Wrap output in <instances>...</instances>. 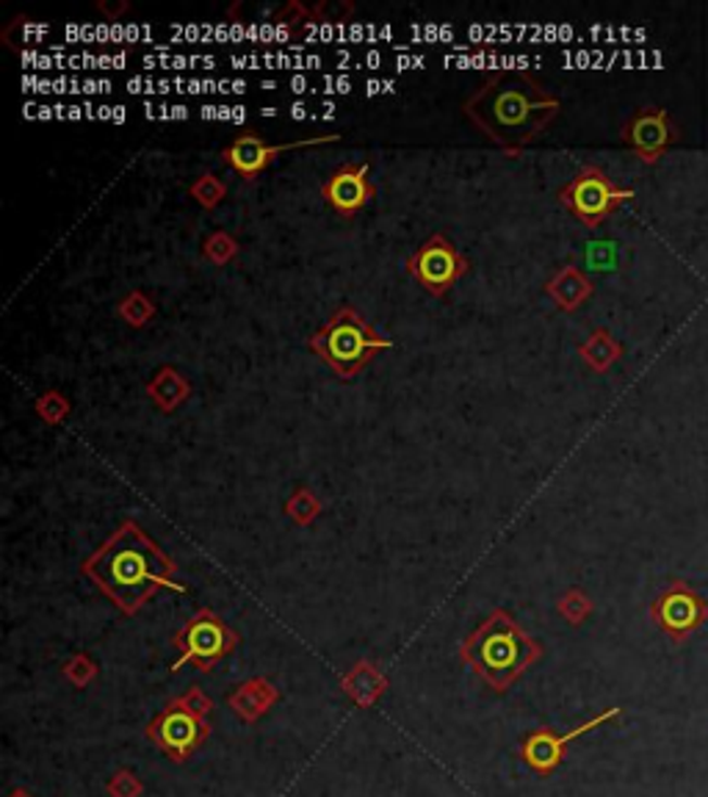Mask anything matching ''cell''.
Segmentation results:
<instances>
[{
	"instance_id": "cell-1",
	"label": "cell",
	"mask_w": 708,
	"mask_h": 797,
	"mask_svg": "<svg viewBox=\"0 0 708 797\" xmlns=\"http://www.w3.org/2000/svg\"><path fill=\"white\" fill-rule=\"evenodd\" d=\"M84 573L125 615L139 612L159 590L186 593V584L175 579V562L136 521H125L116 529L103 546L86 559Z\"/></svg>"
},
{
	"instance_id": "cell-2",
	"label": "cell",
	"mask_w": 708,
	"mask_h": 797,
	"mask_svg": "<svg viewBox=\"0 0 708 797\" xmlns=\"http://www.w3.org/2000/svg\"><path fill=\"white\" fill-rule=\"evenodd\" d=\"M559 98L526 73H498L465 100L463 111L498 148L518 153L559 117Z\"/></svg>"
},
{
	"instance_id": "cell-3",
	"label": "cell",
	"mask_w": 708,
	"mask_h": 797,
	"mask_svg": "<svg viewBox=\"0 0 708 797\" xmlns=\"http://www.w3.org/2000/svg\"><path fill=\"white\" fill-rule=\"evenodd\" d=\"M540 657L543 645L529 637L504 609H493L459 645V659L470 665L493 693H507Z\"/></svg>"
},
{
	"instance_id": "cell-4",
	"label": "cell",
	"mask_w": 708,
	"mask_h": 797,
	"mask_svg": "<svg viewBox=\"0 0 708 797\" xmlns=\"http://www.w3.org/2000/svg\"><path fill=\"white\" fill-rule=\"evenodd\" d=\"M307 344L341 380H354L379 352L393 350L391 338L379 336L352 305L338 307L332 319L318 327Z\"/></svg>"
},
{
	"instance_id": "cell-5",
	"label": "cell",
	"mask_w": 708,
	"mask_h": 797,
	"mask_svg": "<svg viewBox=\"0 0 708 797\" xmlns=\"http://www.w3.org/2000/svg\"><path fill=\"white\" fill-rule=\"evenodd\" d=\"M208 695L200 693V687H191L180 698L169 700L159 718L150 723V739L169 756L172 761H186L205 739H208Z\"/></svg>"
},
{
	"instance_id": "cell-6",
	"label": "cell",
	"mask_w": 708,
	"mask_h": 797,
	"mask_svg": "<svg viewBox=\"0 0 708 797\" xmlns=\"http://www.w3.org/2000/svg\"><path fill=\"white\" fill-rule=\"evenodd\" d=\"M559 203L584 227H598L615 214L620 205L634 200V189H620L609 175L595 164L581 166L579 173L559 189Z\"/></svg>"
},
{
	"instance_id": "cell-7",
	"label": "cell",
	"mask_w": 708,
	"mask_h": 797,
	"mask_svg": "<svg viewBox=\"0 0 708 797\" xmlns=\"http://www.w3.org/2000/svg\"><path fill=\"white\" fill-rule=\"evenodd\" d=\"M175 645L180 648V657L175 659L172 670H180L186 665L194 662L197 670L211 673L219 659L230 657L236 645H239V634L232 632L230 625L214 612V609H200L189 623L175 634Z\"/></svg>"
},
{
	"instance_id": "cell-8",
	"label": "cell",
	"mask_w": 708,
	"mask_h": 797,
	"mask_svg": "<svg viewBox=\"0 0 708 797\" xmlns=\"http://www.w3.org/2000/svg\"><path fill=\"white\" fill-rule=\"evenodd\" d=\"M404 266H407V275L413 277L429 296H438V300H443V296L463 280L465 271H468L465 255L452 244V239H446L443 233L429 236V239L409 255Z\"/></svg>"
},
{
	"instance_id": "cell-9",
	"label": "cell",
	"mask_w": 708,
	"mask_h": 797,
	"mask_svg": "<svg viewBox=\"0 0 708 797\" xmlns=\"http://www.w3.org/2000/svg\"><path fill=\"white\" fill-rule=\"evenodd\" d=\"M650 620L672 643H684L692 634L700 632L708 620V604L697 590L675 579L670 587L661 590L650 604Z\"/></svg>"
},
{
	"instance_id": "cell-10",
	"label": "cell",
	"mask_w": 708,
	"mask_h": 797,
	"mask_svg": "<svg viewBox=\"0 0 708 797\" xmlns=\"http://www.w3.org/2000/svg\"><path fill=\"white\" fill-rule=\"evenodd\" d=\"M330 141H341V134H324V136H311V139L300 141H288V144H266L255 130H244L236 139L222 150V161L230 166L232 173H239L244 180L261 178V173L277 155L288 153V150H300V148H316V144H330Z\"/></svg>"
},
{
	"instance_id": "cell-11",
	"label": "cell",
	"mask_w": 708,
	"mask_h": 797,
	"mask_svg": "<svg viewBox=\"0 0 708 797\" xmlns=\"http://www.w3.org/2000/svg\"><path fill=\"white\" fill-rule=\"evenodd\" d=\"M617 714H620V706H611V709H604L600 714H595V718L586 720V723L576 725V729L568 731V734H554L551 729H538L534 734L526 736L523 761L531 767V770H538L540 775L554 773L556 767L562 764L565 750H568V745L573 743V739H579V736L600 729L604 723L615 720Z\"/></svg>"
},
{
	"instance_id": "cell-12",
	"label": "cell",
	"mask_w": 708,
	"mask_h": 797,
	"mask_svg": "<svg viewBox=\"0 0 708 797\" xmlns=\"http://www.w3.org/2000/svg\"><path fill=\"white\" fill-rule=\"evenodd\" d=\"M321 194L338 216H343V219L357 216L374 197L371 164L368 161L341 164L327 175V180L321 184Z\"/></svg>"
},
{
	"instance_id": "cell-13",
	"label": "cell",
	"mask_w": 708,
	"mask_h": 797,
	"mask_svg": "<svg viewBox=\"0 0 708 797\" xmlns=\"http://www.w3.org/2000/svg\"><path fill=\"white\" fill-rule=\"evenodd\" d=\"M623 139L645 164H656L672 139L670 114L665 109H642L629 119Z\"/></svg>"
},
{
	"instance_id": "cell-14",
	"label": "cell",
	"mask_w": 708,
	"mask_h": 797,
	"mask_svg": "<svg viewBox=\"0 0 708 797\" xmlns=\"http://www.w3.org/2000/svg\"><path fill=\"white\" fill-rule=\"evenodd\" d=\"M545 291L554 300V305L565 313H573L584 305L590 296H593L595 286L593 280L573 264H565L554 271L548 282H545Z\"/></svg>"
},
{
	"instance_id": "cell-15",
	"label": "cell",
	"mask_w": 708,
	"mask_h": 797,
	"mask_svg": "<svg viewBox=\"0 0 708 797\" xmlns=\"http://www.w3.org/2000/svg\"><path fill=\"white\" fill-rule=\"evenodd\" d=\"M277 700H280V693H277V687L269 679L244 681V684H239V690L230 695L232 711H236L244 723H255V720L263 718Z\"/></svg>"
},
{
	"instance_id": "cell-16",
	"label": "cell",
	"mask_w": 708,
	"mask_h": 797,
	"mask_svg": "<svg viewBox=\"0 0 708 797\" xmlns=\"http://www.w3.org/2000/svg\"><path fill=\"white\" fill-rule=\"evenodd\" d=\"M147 396L161 413H175L191 396V382L175 366H161L147 382Z\"/></svg>"
},
{
	"instance_id": "cell-17",
	"label": "cell",
	"mask_w": 708,
	"mask_h": 797,
	"mask_svg": "<svg viewBox=\"0 0 708 797\" xmlns=\"http://www.w3.org/2000/svg\"><path fill=\"white\" fill-rule=\"evenodd\" d=\"M385 687V675L379 673L371 662H357L352 673H346V679H343V693L361 706V709H371L382 698Z\"/></svg>"
},
{
	"instance_id": "cell-18",
	"label": "cell",
	"mask_w": 708,
	"mask_h": 797,
	"mask_svg": "<svg viewBox=\"0 0 708 797\" xmlns=\"http://www.w3.org/2000/svg\"><path fill=\"white\" fill-rule=\"evenodd\" d=\"M579 355L584 366L593 368L595 375H606L623 357V344L609 330H593L584 344L579 346Z\"/></svg>"
},
{
	"instance_id": "cell-19",
	"label": "cell",
	"mask_w": 708,
	"mask_h": 797,
	"mask_svg": "<svg viewBox=\"0 0 708 797\" xmlns=\"http://www.w3.org/2000/svg\"><path fill=\"white\" fill-rule=\"evenodd\" d=\"M116 313L125 325H130L134 330H141L150 321L155 319V302L144 294V291H130L123 300L116 302Z\"/></svg>"
},
{
	"instance_id": "cell-20",
	"label": "cell",
	"mask_w": 708,
	"mask_h": 797,
	"mask_svg": "<svg viewBox=\"0 0 708 797\" xmlns=\"http://www.w3.org/2000/svg\"><path fill=\"white\" fill-rule=\"evenodd\" d=\"M321 502H318L316 493L311 488H296V491L288 496L286 513L296 527H311L318 516H321Z\"/></svg>"
},
{
	"instance_id": "cell-21",
	"label": "cell",
	"mask_w": 708,
	"mask_h": 797,
	"mask_svg": "<svg viewBox=\"0 0 708 797\" xmlns=\"http://www.w3.org/2000/svg\"><path fill=\"white\" fill-rule=\"evenodd\" d=\"M239 252L241 244L227 230H214V233L205 236V241H202V258L211 261L214 266L232 264V261L239 258Z\"/></svg>"
},
{
	"instance_id": "cell-22",
	"label": "cell",
	"mask_w": 708,
	"mask_h": 797,
	"mask_svg": "<svg viewBox=\"0 0 708 797\" xmlns=\"http://www.w3.org/2000/svg\"><path fill=\"white\" fill-rule=\"evenodd\" d=\"M189 194H191V200H197V203H200L205 211H214L216 205H219L227 197V184L219 178V175L205 173L189 186Z\"/></svg>"
},
{
	"instance_id": "cell-23",
	"label": "cell",
	"mask_w": 708,
	"mask_h": 797,
	"mask_svg": "<svg viewBox=\"0 0 708 797\" xmlns=\"http://www.w3.org/2000/svg\"><path fill=\"white\" fill-rule=\"evenodd\" d=\"M34 410H37V416L42 418L45 423L55 427V423H62L64 418L69 416V399L64 396L62 391L50 388V391L39 393L37 402H34Z\"/></svg>"
},
{
	"instance_id": "cell-24",
	"label": "cell",
	"mask_w": 708,
	"mask_h": 797,
	"mask_svg": "<svg viewBox=\"0 0 708 797\" xmlns=\"http://www.w3.org/2000/svg\"><path fill=\"white\" fill-rule=\"evenodd\" d=\"M556 612L562 615L570 625H581L586 618H590V615H593V602H590V595H586L584 590L573 587V590H568L562 598H559V604H556Z\"/></svg>"
},
{
	"instance_id": "cell-25",
	"label": "cell",
	"mask_w": 708,
	"mask_h": 797,
	"mask_svg": "<svg viewBox=\"0 0 708 797\" xmlns=\"http://www.w3.org/2000/svg\"><path fill=\"white\" fill-rule=\"evenodd\" d=\"M64 675L73 681L75 687H84L86 681H92L98 675V665L89 657H84V654H78V657H73V662L64 665Z\"/></svg>"
},
{
	"instance_id": "cell-26",
	"label": "cell",
	"mask_w": 708,
	"mask_h": 797,
	"mask_svg": "<svg viewBox=\"0 0 708 797\" xmlns=\"http://www.w3.org/2000/svg\"><path fill=\"white\" fill-rule=\"evenodd\" d=\"M141 792H144V786H141V781L136 779L130 770H119V773L109 781L111 797H139Z\"/></svg>"
},
{
	"instance_id": "cell-27",
	"label": "cell",
	"mask_w": 708,
	"mask_h": 797,
	"mask_svg": "<svg viewBox=\"0 0 708 797\" xmlns=\"http://www.w3.org/2000/svg\"><path fill=\"white\" fill-rule=\"evenodd\" d=\"M305 17H313V12H307V9L302 7V3H296V0H291V3H288V7H282L280 12H277L275 23H282V25H296V23H300V20H305Z\"/></svg>"
},
{
	"instance_id": "cell-28",
	"label": "cell",
	"mask_w": 708,
	"mask_h": 797,
	"mask_svg": "<svg viewBox=\"0 0 708 797\" xmlns=\"http://www.w3.org/2000/svg\"><path fill=\"white\" fill-rule=\"evenodd\" d=\"M100 12L109 14L111 20H116L123 12H128V3H105L103 0V3H100Z\"/></svg>"
},
{
	"instance_id": "cell-29",
	"label": "cell",
	"mask_w": 708,
	"mask_h": 797,
	"mask_svg": "<svg viewBox=\"0 0 708 797\" xmlns=\"http://www.w3.org/2000/svg\"><path fill=\"white\" fill-rule=\"evenodd\" d=\"M9 797H34V795H28V792H25V789H14Z\"/></svg>"
}]
</instances>
